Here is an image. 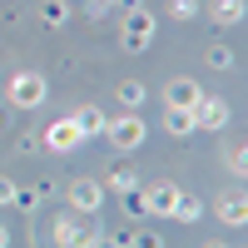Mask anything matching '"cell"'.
Returning a JSON list of instances; mask_svg holds the SVG:
<instances>
[{"mask_svg": "<svg viewBox=\"0 0 248 248\" xmlns=\"http://www.w3.org/2000/svg\"><path fill=\"white\" fill-rule=\"evenodd\" d=\"M194 105H199V90L189 85V79L169 85V109H194Z\"/></svg>", "mask_w": 248, "mask_h": 248, "instance_id": "cell-2", "label": "cell"}, {"mask_svg": "<svg viewBox=\"0 0 248 248\" xmlns=\"http://www.w3.org/2000/svg\"><path fill=\"white\" fill-rule=\"evenodd\" d=\"M218 214L229 218V223H243V214H248V209H243V199H238V194H229V199L218 203Z\"/></svg>", "mask_w": 248, "mask_h": 248, "instance_id": "cell-7", "label": "cell"}, {"mask_svg": "<svg viewBox=\"0 0 248 248\" xmlns=\"http://www.w3.org/2000/svg\"><path fill=\"white\" fill-rule=\"evenodd\" d=\"M164 119H169V129H194V109H169V114H164Z\"/></svg>", "mask_w": 248, "mask_h": 248, "instance_id": "cell-9", "label": "cell"}, {"mask_svg": "<svg viewBox=\"0 0 248 248\" xmlns=\"http://www.w3.org/2000/svg\"><path fill=\"white\" fill-rule=\"evenodd\" d=\"M194 119H199V124H209V129H218V124H229V109H223V99H203V94H199Z\"/></svg>", "mask_w": 248, "mask_h": 248, "instance_id": "cell-1", "label": "cell"}, {"mask_svg": "<svg viewBox=\"0 0 248 248\" xmlns=\"http://www.w3.org/2000/svg\"><path fill=\"white\" fill-rule=\"evenodd\" d=\"M174 214H179V218H199V203H194V199H174Z\"/></svg>", "mask_w": 248, "mask_h": 248, "instance_id": "cell-11", "label": "cell"}, {"mask_svg": "<svg viewBox=\"0 0 248 248\" xmlns=\"http://www.w3.org/2000/svg\"><path fill=\"white\" fill-rule=\"evenodd\" d=\"M139 134H144L139 119H119V124H114V139H119V144H139Z\"/></svg>", "mask_w": 248, "mask_h": 248, "instance_id": "cell-6", "label": "cell"}, {"mask_svg": "<svg viewBox=\"0 0 248 248\" xmlns=\"http://www.w3.org/2000/svg\"><path fill=\"white\" fill-rule=\"evenodd\" d=\"M75 139H79V119L75 124H55V134H50L55 149H65V144H75Z\"/></svg>", "mask_w": 248, "mask_h": 248, "instance_id": "cell-5", "label": "cell"}, {"mask_svg": "<svg viewBox=\"0 0 248 248\" xmlns=\"http://www.w3.org/2000/svg\"><path fill=\"white\" fill-rule=\"evenodd\" d=\"M174 199H179V194L169 189V184H159V189L149 194V209H159V214H169V209H174Z\"/></svg>", "mask_w": 248, "mask_h": 248, "instance_id": "cell-4", "label": "cell"}, {"mask_svg": "<svg viewBox=\"0 0 248 248\" xmlns=\"http://www.w3.org/2000/svg\"><path fill=\"white\" fill-rule=\"evenodd\" d=\"M0 248H5V229H0Z\"/></svg>", "mask_w": 248, "mask_h": 248, "instance_id": "cell-13", "label": "cell"}, {"mask_svg": "<svg viewBox=\"0 0 248 248\" xmlns=\"http://www.w3.org/2000/svg\"><path fill=\"white\" fill-rule=\"evenodd\" d=\"M70 199H75V209H94V203H99V184H90V179H79L75 189H70Z\"/></svg>", "mask_w": 248, "mask_h": 248, "instance_id": "cell-3", "label": "cell"}, {"mask_svg": "<svg viewBox=\"0 0 248 248\" xmlns=\"http://www.w3.org/2000/svg\"><path fill=\"white\" fill-rule=\"evenodd\" d=\"M40 94H45V90H40V79H15V99H25V105H30V99H40Z\"/></svg>", "mask_w": 248, "mask_h": 248, "instance_id": "cell-8", "label": "cell"}, {"mask_svg": "<svg viewBox=\"0 0 248 248\" xmlns=\"http://www.w3.org/2000/svg\"><path fill=\"white\" fill-rule=\"evenodd\" d=\"M0 199H15V189H10V184H5V179H0Z\"/></svg>", "mask_w": 248, "mask_h": 248, "instance_id": "cell-12", "label": "cell"}, {"mask_svg": "<svg viewBox=\"0 0 248 248\" xmlns=\"http://www.w3.org/2000/svg\"><path fill=\"white\" fill-rule=\"evenodd\" d=\"M214 15L229 25V20H238V15H243V5H238V0H218V10H214Z\"/></svg>", "mask_w": 248, "mask_h": 248, "instance_id": "cell-10", "label": "cell"}]
</instances>
